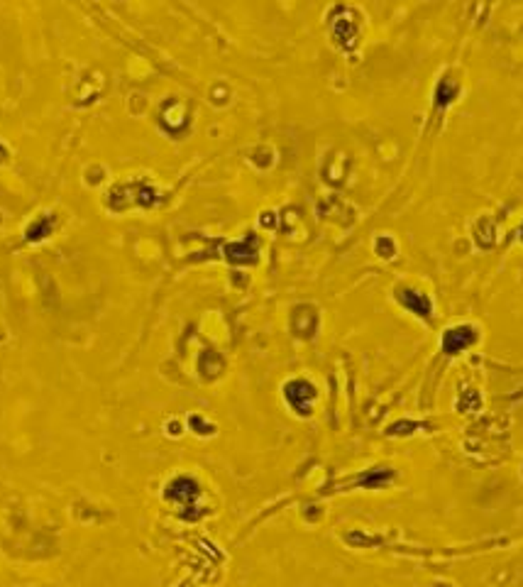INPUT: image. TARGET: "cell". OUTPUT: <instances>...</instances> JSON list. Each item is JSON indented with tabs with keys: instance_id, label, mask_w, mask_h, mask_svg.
<instances>
[{
	"instance_id": "cell-2",
	"label": "cell",
	"mask_w": 523,
	"mask_h": 587,
	"mask_svg": "<svg viewBox=\"0 0 523 587\" xmlns=\"http://www.w3.org/2000/svg\"><path fill=\"white\" fill-rule=\"evenodd\" d=\"M398 301L406 308H411L413 313H418L421 318H428V313L433 311V303L426 294L416 291V289H401L398 291Z\"/></svg>"
},
{
	"instance_id": "cell-1",
	"label": "cell",
	"mask_w": 523,
	"mask_h": 587,
	"mask_svg": "<svg viewBox=\"0 0 523 587\" xmlns=\"http://www.w3.org/2000/svg\"><path fill=\"white\" fill-rule=\"evenodd\" d=\"M477 340V333L472 326H457V328H447L445 336H442V350L447 355H457L465 347H470Z\"/></svg>"
}]
</instances>
